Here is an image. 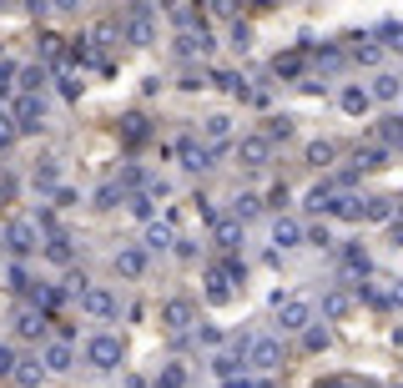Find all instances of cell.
Wrapping results in <instances>:
<instances>
[{
	"mask_svg": "<svg viewBox=\"0 0 403 388\" xmlns=\"http://www.w3.org/2000/svg\"><path fill=\"white\" fill-rule=\"evenodd\" d=\"M86 363H91V368H121V338L96 333V338L86 343Z\"/></svg>",
	"mask_w": 403,
	"mask_h": 388,
	"instance_id": "1",
	"label": "cell"
},
{
	"mask_svg": "<svg viewBox=\"0 0 403 388\" xmlns=\"http://www.w3.org/2000/svg\"><path fill=\"white\" fill-rule=\"evenodd\" d=\"M278 323H283V333H303L313 323L308 297H278Z\"/></svg>",
	"mask_w": 403,
	"mask_h": 388,
	"instance_id": "2",
	"label": "cell"
},
{
	"mask_svg": "<svg viewBox=\"0 0 403 388\" xmlns=\"http://www.w3.org/2000/svg\"><path fill=\"white\" fill-rule=\"evenodd\" d=\"M81 313H86V318H116L121 313V303H116V293L111 288H86V293H81Z\"/></svg>",
	"mask_w": 403,
	"mask_h": 388,
	"instance_id": "3",
	"label": "cell"
},
{
	"mask_svg": "<svg viewBox=\"0 0 403 388\" xmlns=\"http://www.w3.org/2000/svg\"><path fill=\"white\" fill-rule=\"evenodd\" d=\"M247 358L258 363L262 373H272V368H283V343L278 338H252L247 343Z\"/></svg>",
	"mask_w": 403,
	"mask_h": 388,
	"instance_id": "4",
	"label": "cell"
},
{
	"mask_svg": "<svg viewBox=\"0 0 403 388\" xmlns=\"http://www.w3.org/2000/svg\"><path fill=\"white\" fill-rule=\"evenodd\" d=\"M10 116H15L20 132H40V121H46V101H40V96H20Z\"/></svg>",
	"mask_w": 403,
	"mask_h": 388,
	"instance_id": "5",
	"label": "cell"
},
{
	"mask_svg": "<svg viewBox=\"0 0 403 388\" xmlns=\"http://www.w3.org/2000/svg\"><path fill=\"white\" fill-rule=\"evenodd\" d=\"M126 36H132L136 46H152V40H157V26H152V10H146V6L126 10Z\"/></svg>",
	"mask_w": 403,
	"mask_h": 388,
	"instance_id": "6",
	"label": "cell"
},
{
	"mask_svg": "<svg viewBox=\"0 0 403 388\" xmlns=\"http://www.w3.org/2000/svg\"><path fill=\"white\" fill-rule=\"evenodd\" d=\"M237 162H242V166H267V162H272V141H267L262 132H258V137H242V141H237Z\"/></svg>",
	"mask_w": 403,
	"mask_h": 388,
	"instance_id": "7",
	"label": "cell"
},
{
	"mask_svg": "<svg viewBox=\"0 0 403 388\" xmlns=\"http://www.w3.org/2000/svg\"><path fill=\"white\" fill-rule=\"evenodd\" d=\"M177 157H182V166L207 171V166H212V146H207V141H197V137H182V141H177Z\"/></svg>",
	"mask_w": 403,
	"mask_h": 388,
	"instance_id": "8",
	"label": "cell"
},
{
	"mask_svg": "<svg viewBox=\"0 0 403 388\" xmlns=\"http://www.w3.org/2000/svg\"><path fill=\"white\" fill-rule=\"evenodd\" d=\"M6 242H10V252L15 257H26V252H35L40 242H35V222H10V232H6Z\"/></svg>",
	"mask_w": 403,
	"mask_h": 388,
	"instance_id": "9",
	"label": "cell"
},
{
	"mask_svg": "<svg viewBox=\"0 0 403 388\" xmlns=\"http://www.w3.org/2000/svg\"><path fill=\"white\" fill-rule=\"evenodd\" d=\"M71 363H76L71 343H46V358H40V368H46V373H66Z\"/></svg>",
	"mask_w": 403,
	"mask_h": 388,
	"instance_id": "10",
	"label": "cell"
},
{
	"mask_svg": "<svg viewBox=\"0 0 403 388\" xmlns=\"http://www.w3.org/2000/svg\"><path fill=\"white\" fill-rule=\"evenodd\" d=\"M192 318H197V308L187 303V297H172V303L161 308V323H166V328H187Z\"/></svg>",
	"mask_w": 403,
	"mask_h": 388,
	"instance_id": "11",
	"label": "cell"
},
{
	"mask_svg": "<svg viewBox=\"0 0 403 388\" xmlns=\"http://www.w3.org/2000/svg\"><path fill=\"white\" fill-rule=\"evenodd\" d=\"M116 272H121V277H141V272H146V252H141V247L116 252Z\"/></svg>",
	"mask_w": 403,
	"mask_h": 388,
	"instance_id": "12",
	"label": "cell"
},
{
	"mask_svg": "<svg viewBox=\"0 0 403 388\" xmlns=\"http://www.w3.org/2000/svg\"><path fill=\"white\" fill-rule=\"evenodd\" d=\"M338 101H343V111H348V116H363V111H368V106H373V96L363 91V86H348V91H343V96H338Z\"/></svg>",
	"mask_w": 403,
	"mask_h": 388,
	"instance_id": "13",
	"label": "cell"
},
{
	"mask_svg": "<svg viewBox=\"0 0 403 388\" xmlns=\"http://www.w3.org/2000/svg\"><path fill=\"white\" fill-rule=\"evenodd\" d=\"M272 242H278V247H298V242H303V227L287 222V217H278V222H272Z\"/></svg>",
	"mask_w": 403,
	"mask_h": 388,
	"instance_id": "14",
	"label": "cell"
},
{
	"mask_svg": "<svg viewBox=\"0 0 403 388\" xmlns=\"http://www.w3.org/2000/svg\"><path fill=\"white\" fill-rule=\"evenodd\" d=\"M177 51H182V56H197V51L207 56V51H212V36H207V26H202V31H187V36L177 40Z\"/></svg>",
	"mask_w": 403,
	"mask_h": 388,
	"instance_id": "15",
	"label": "cell"
},
{
	"mask_svg": "<svg viewBox=\"0 0 403 388\" xmlns=\"http://www.w3.org/2000/svg\"><path fill=\"white\" fill-rule=\"evenodd\" d=\"M237 242H242V222H237V217H217V247L232 252Z\"/></svg>",
	"mask_w": 403,
	"mask_h": 388,
	"instance_id": "16",
	"label": "cell"
},
{
	"mask_svg": "<svg viewBox=\"0 0 403 388\" xmlns=\"http://www.w3.org/2000/svg\"><path fill=\"white\" fill-rule=\"evenodd\" d=\"M333 212H338V217H348V222H358V217L368 212V202H363V197H353V192H343V197L333 202Z\"/></svg>",
	"mask_w": 403,
	"mask_h": 388,
	"instance_id": "17",
	"label": "cell"
},
{
	"mask_svg": "<svg viewBox=\"0 0 403 388\" xmlns=\"http://www.w3.org/2000/svg\"><path fill=\"white\" fill-rule=\"evenodd\" d=\"M15 333H20V338H40V333H46V313H31V308H26V313L15 318Z\"/></svg>",
	"mask_w": 403,
	"mask_h": 388,
	"instance_id": "18",
	"label": "cell"
},
{
	"mask_svg": "<svg viewBox=\"0 0 403 388\" xmlns=\"http://www.w3.org/2000/svg\"><path fill=\"white\" fill-rule=\"evenodd\" d=\"M202 132H207V146H212V141H227V137H232V116H227V111L207 116V126H202Z\"/></svg>",
	"mask_w": 403,
	"mask_h": 388,
	"instance_id": "19",
	"label": "cell"
},
{
	"mask_svg": "<svg viewBox=\"0 0 403 388\" xmlns=\"http://www.w3.org/2000/svg\"><path fill=\"white\" fill-rule=\"evenodd\" d=\"M393 212H398L393 197H368V212H363V217H368V222H393Z\"/></svg>",
	"mask_w": 403,
	"mask_h": 388,
	"instance_id": "20",
	"label": "cell"
},
{
	"mask_svg": "<svg viewBox=\"0 0 403 388\" xmlns=\"http://www.w3.org/2000/svg\"><path fill=\"white\" fill-rule=\"evenodd\" d=\"M46 257H51V263H71V257H76V252H71V237L56 232L51 242H46Z\"/></svg>",
	"mask_w": 403,
	"mask_h": 388,
	"instance_id": "21",
	"label": "cell"
},
{
	"mask_svg": "<svg viewBox=\"0 0 403 388\" xmlns=\"http://www.w3.org/2000/svg\"><path fill=\"white\" fill-rule=\"evenodd\" d=\"M358 166H363V171L388 166V152H384V146H358Z\"/></svg>",
	"mask_w": 403,
	"mask_h": 388,
	"instance_id": "22",
	"label": "cell"
},
{
	"mask_svg": "<svg viewBox=\"0 0 403 388\" xmlns=\"http://www.w3.org/2000/svg\"><path fill=\"white\" fill-rule=\"evenodd\" d=\"M40 373H46L40 363H15V373H10V378H15L20 388H35V383H40Z\"/></svg>",
	"mask_w": 403,
	"mask_h": 388,
	"instance_id": "23",
	"label": "cell"
},
{
	"mask_svg": "<svg viewBox=\"0 0 403 388\" xmlns=\"http://www.w3.org/2000/svg\"><path fill=\"white\" fill-rule=\"evenodd\" d=\"M373 101H393L398 96V76H373V91H368Z\"/></svg>",
	"mask_w": 403,
	"mask_h": 388,
	"instance_id": "24",
	"label": "cell"
},
{
	"mask_svg": "<svg viewBox=\"0 0 403 388\" xmlns=\"http://www.w3.org/2000/svg\"><path fill=\"white\" fill-rule=\"evenodd\" d=\"M333 202H338V192H333L328 182H323V187H313V197H308L313 212H333Z\"/></svg>",
	"mask_w": 403,
	"mask_h": 388,
	"instance_id": "25",
	"label": "cell"
},
{
	"mask_svg": "<svg viewBox=\"0 0 403 388\" xmlns=\"http://www.w3.org/2000/svg\"><path fill=\"white\" fill-rule=\"evenodd\" d=\"M40 86H46V71H40V66H26V71H20V91H26V96H35Z\"/></svg>",
	"mask_w": 403,
	"mask_h": 388,
	"instance_id": "26",
	"label": "cell"
},
{
	"mask_svg": "<svg viewBox=\"0 0 403 388\" xmlns=\"http://www.w3.org/2000/svg\"><path fill=\"white\" fill-rule=\"evenodd\" d=\"M348 308H353V297H348V293H328V297H323V313H328V318H343Z\"/></svg>",
	"mask_w": 403,
	"mask_h": 388,
	"instance_id": "27",
	"label": "cell"
},
{
	"mask_svg": "<svg viewBox=\"0 0 403 388\" xmlns=\"http://www.w3.org/2000/svg\"><path fill=\"white\" fill-rule=\"evenodd\" d=\"M333 152H338L333 141H313V146H308V162H313V166H328V162H333Z\"/></svg>",
	"mask_w": 403,
	"mask_h": 388,
	"instance_id": "28",
	"label": "cell"
},
{
	"mask_svg": "<svg viewBox=\"0 0 403 388\" xmlns=\"http://www.w3.org/2000/svg\"><path fill=\"white\" fill-rule=\"evenodd\" d=\"M146 247H152V252L172 247V227H146Z\"/></svg>",
	"mask_w": 403,
	"mask_h": 388,
	"instance_id": "29",
	"label": "cell"
},
{
	"mask_svg": "<svg viewBox=\"0 0 403 388\" xmlns=\"http://www.w3.org/2000/svg\"><path fill=\"white\" fill-rule=\"evenodd\" d=\"M252 212H258V197H252V192H242V197L232 202V217H237V222H247Z\"/></svg>",
	"mask_w": 403,
	"mask_h": 388,
	"instance_id": "30",
	"label": "cell"
},
{
	"mask_svg": "<svg viewBox=\"0 0 403 388\" xmlns=\"http://www.w3.org/2000/svg\"><path fill=\"white\" fill-rule=\"evenodd\" d=\"M121 137H126V141H141V137H146V116H126V121H121Z\"/></svg>",
	"mask_w": 403,
	"mask_h": 388,
	"instance_id": "31",
	"label": "cell"
},
{
	"mask_svg": "<svg viewBox=\"0 0 403 388\" xmlns=\"http://www.w3.org/2000/svg\"><path fill=\"white\" fill-rule=\"evenodd\" d=\"M262 137H267V141H278V137H292V121H287V116H272Z\"/></svg>",
	"mask_w": 403,
	"mask_h": 388,
	"instance_id": "32",
	"label": "cell"
},
{
	"mask_svg": "<svg viewBox=\"0 0 403 388\" xmlns=\"http://www.w3.org/2000/svg\"><path fill=\"white\" fill-rule=\"evenodd\" d=\"M272 71H278V76H298L303 61H298V56H278V61H272Z\"/></svg>",
	"mask_w": 403,
	"mask_h": 388,
	"instance_id": "33",
	"label": "cell"
},
{
	"mask_svg": "<svg viewBox=\"0 0 403 388\" xmlns=\"http://www.w3.org/2000/svg\"><path fill=\"white\" fill-rule=\"evenodd\" d=\"M15 132H20L15 116H10V111H0V146H10V141H15Z\"/></svg>",
	"mask_w": 403,
	"mask_h": 388,
	"instance_id": "34",
	"label": "cell"
},
{
	"mask_svg": "<svg viewBox=\"0 0 403 388\" xmlns=\"http://www.w3.org/2000/svg\"><path fill=\"white\" fill-rule=\"evenodd\" d=\"M35 187H56V162H35Z\"/></svg>",
	"mask_w": 403,
	"mask_h": 388,
	"instance_id": "35",
	"label": "cell"
},
{
	"mask_svg": "<svg viewBox=\"0 0 403 388\" xmlns=\"http://www.w3.org/2000/svg\"><path fill=\"white\" fill-rule=\"evenodd\" d=\"M343 263H348L353 272H368V252H358V247H348V252H343Z\"/></svg>",
	"mask_w": 403,
	"mask_h": 388,
	"instance_id": "36",
	"label": "cell"
},
{
	"mask_svg": "<svg viewBox=\"0 0 403 388\" xmlns=\"http://www.w3.org/2000/svg\"><path fill=\"white\" fill-rule=\"evenodd\" d=\"M15 363H20V358H15V348H6V343H0V378L15 373Z\"/></svg>",
	"mask_w": 403,
	"mask_h": 388,
	"instance_id": "37",
	"label": "cell"
},
{
	"mask_svg": "<svg viewBox=\"0 0 403 388\" xmlns=\"http://www.w3.org/2000/svg\"><path fill=\"white\" fill-rule=\"evenodd\" d=\"M182 383H187V373H182V368H166V373L157 378V388H182Z\"/></svg>",
	"mask_w": 403,
	"mask_h": 388,
	"instance_id": "38",
	"label": "cell"
},
{
	"mask_svg": "<svg viewBox=\"0 0 403 388\" xmlns=\"http://www.w3.org/2000/svg\"><path fill=\"white\" fill-rule=\"evenodd\" d=\"M40 56L56 61V56H61V36H40Z\"/></svg>",
	"mask_w": 403,
	"mask_h": 388,
	"instance_id": "39",
	"label": "cell"
},
{
	"mask_svg": "<svg viewBox=\"0 0 403 388\" xmlns=\"http://www.w3.org/2000/svg\"><path fill=\"white\" fill-rule=\"evenodd\" d=\"M384 137H388V141H403V116H388V121H384Z\"/></svg>",
	"mask_w": 403,
	"mask_h": 388,
	"instance_id": "40",
	"label": "cell"
},
{
	"mask_svg": "<svg viewBox=\"0 0 403 388\" xmlns=\"http://www.w3.org/2000/svg\"><path fill=\"white\" fill-rule=\"evenodd\" d=\"M172 20H177V26H192L197 10H192V6H177V10H172Z\"/></svg>",
	"mask_w": 403,
	"mask_h": 388,
	"instance_id": "41",
	"label": "cell"
},
{
	"mask_svg": "<svg viewBox=\"0 0 403 388\" xmlns=\"http://www.w3.org/2000/svg\"><path fill=\"white\" fill-rule=\"evenodd\" d=\"M384 36H388V46H393V51H403V26H384Z\"/></svg>",
	"mask_w": 403,
	"mask_h": 388,
	"instance_id": "42",
	"label": "cell"
},
{
	"mask_svg": "<svg viewBox=\"0 0 403 388\" xmlns=\"http://www.w3.org/2000/svg\"><path fill=\"white\" fill-rule=\"evenodd\" d=\"M96 207H116V187H101L96 192Z\"/></svg>",
	"mask_w": 403,
	"mask_h": 388,
	"instance_id": "43",
	"label": "cell"
},
{
	"mask_svg": "<svg viewBox=\"0 0 403 388\" xmlns=\"http://www.w3.org/2000/svg\"><path fill=\"white\" fill-rule=\"evenodd\" d=\"M132 212L136 217H152V197H132Z\"/></svg>",
	"mask_w": 403,
	"mask_h": 388,
	"instance_id": "44",
	"label": "cell"
},
{
	"mask_svg": "<svg viewBox=\"0 0 403 388\" xmlns=\"http://www.w3.org/2000/svg\"><path fill=\"white\" fill-rule=\"evenodd\" d=\"M353 56H358V61H368V66H373V61H378V46H353Z\"/></svg>",
	"mask_w": 403,
	"mask_h": 388,
	"instance_id": "45",
	"label": "cell"
},
{
	"mask_svg": "<svg viewBox=\"0 0 403 388\" xmlns=\"http://www.w3.org/2000/svg\"><path fill=\"white\" fill-rule=\"evenodd\" d=\"M317 388H358L353 378H328V383H317Z\"/></svg>",
	"mask_w": 403,
	"mask_h": 388,
	"instance_id": "46",
	"label": "cell"
},
{
	"mask_svg": "<svg viewBox=\"0 0 403 388\" xmlns=\"http://www.w3.org/2000/svg\"><path fill=\"white\" fill-rule=\"evenodd\" d=\"M393 237H398V242H403V217H398V227H393Z\"/></svg>",
	"mask_w": 403,
	"mask_h": 388,
	"instance_id": "47",
	"label": "cell"
},
{
	"mask_svg": "<svg viewBox=\"0 0 403 388\" xmlns=\"http://www.w3.org/2000/svg\"><path fill=\"white\" fill-rule=\"evenodd\" d=\"M258 388H278V383H258Z\"/></svg>",
	"mask_w": 403,
	"mask_h": 388,
	"instance_id": "48",
	"label": "cell"
}]
</instances>
